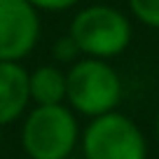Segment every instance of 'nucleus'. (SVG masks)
<instances>
[{
  "mask_svg": "<svg viewBox=\"0 0 159 159\" xmlns=\"http://www.w3.org/2000/svg\"><path fill=\"white\" fill-rule=\"evenodd\" d=\"M68 35L87 59L108 61L131 45V21L112 5H91L75 14Z\"/></svg>",
  "mask_w": 159,
  "mask_h": 159,
  "instance_id": "1",
  "label": "nucleus"
},
{
  "mask_svg": "<svg viewBox=\"0 0 159 159\" xmlns=\"http://www.w3.org/2000/svg\"><path fill=\"white\" fill-rule=\"evenodd\" d=\"M80 140V124L66 105H35L24 119L21 148L30 159H68Z\"/></svg>",
  "mask_w": 159,
  "mask_h": 159,
  "instance_id": "2",
  "label": "nucleus"
},
{
  "mask_svg": "<svg viewBox=\"0 0 159 159\" xmlns=\"http://www.w3.org/2000/svg\"><path fill=\"white\" fill-rule=\"evenodd\" d=\"M122 98V80L117 70L101 59H80L68 70V103L84 117L115 112Z\"/></svg>",
  "mask_w": 159,
  "mask_h": 159,
  "instance_id": "3",
  "label": "nucleus"
},
{
  "mask_svg": "<svg viewBox=\"0 0 159 159\" xmlns=\"http://www.w3.org/2000/svg\"><path fill=\"white\" fill-rule=\"evenodd\" d=\"M84 159H148V143L131 117L110 112L96 117L82 134Z\"/></svg>",
  "mask_w": 159,
  "mask_h": 159,
  "instance_id": "4",
  "label": "nucleus"
},
{
  "mask_svg": "<svg viewBox=\"0 0 159 159\" xmlns=\"http://www.w3.org/2000/svg\"><path fill=\"white\" fill-rule=\"evenodd\" d=\"M40 40V12L28 0H0V61L19 63Z\"/></svg>",
  "mask_w": 159,
  "mask_h": 159,
  "instance_id": "5",
  "label": "nucleus"
},
{
  "mask_svg": "<svg viewBox=\"0 0 159 159\" xmlns=\"http://www.w3.org/2000/svg\"><path fill=\"white\" fill-rule=\"evenodd\" d=\"M30 73L21 63L0 61V129L21 117L30 103Z\"/></svg>",
  "mask_w": 159,
  "mask_h": 159,
  "instance_id": "6",
  "label": "nucleus"
},
{
  "mask_svg": "<svg viewBox=\"0 0 159 159\" xmlns=\"http://www.w3.org/2000/svg\"><path fill=\"white\" fill-rule=\"evenodd\" d=\"M30 103L35 105H63L68 98V73L59 66H40L30 73Z\"/></svg>",
  "mask_w": 159,
  "mask_h": 159,
  "instance_id": "7",
  "label": "nucleus"
},
{
  "mask_svg": "<svg viewBox=\"0 0 159 159\" xmlns=\"http://www.w3.org/2000/svg\"><path fill=\"white\" fill-rule=\"evenodd\" d=\"M129 10L140 24L159 28V0H126Z\"/></svg>",
  "mask_w": 159,
  "mask_h": 159,
  "instance_id": "8",
  "label": "nucleus"
},
{
  "mask_svg": "<svg viewBox=\"0 0 159 159\" xmlns=\"http://www.w3.org/2000/svg\"><path fill=\"white\" fill-rule=\"evenodd\" d=\"M77 56H80V49H77V45L73 42L70 35L61 38L54 45V59L59 63H77Z\"/></svg>",
  "mask_w": 159,
  "mask_h": 159,
  "instance_id": "9",
  "label": "nucleus"
},
{
  "mask_svg": "<svg viewBox=\"0 0 159 159\" xmlns=\"http://www.w3.org/2000/svg\"><path fill=\"white\" fill-rule=\"evenodd\" d=\"M28 2L38 12H63V10L75 7L80 0H28Z\"/></svg>",
  "mask_w": 159,
  "mask_h": 159,
  "instance_id": "10",
  "label": "nucleus"
},
{
  "mask_svg": "<svg viewBox=\"0 0 159 159\" xmlns=\"http://www.w3.org/2000/svg\"><path fill=\"white\" fill-rule=\"evenodd\" d=\"M157 138H159V117H157Z\"/></svg>",
  "mask_w": 159,
  "mask_h": 159,
  "instance_id": "11",
  "label": "nucleus"
},
{
  "mask_svg": "<svg viewBox=\"0 0 159 159\" xmlns=\"http://www.w3.org/2000/svg\"><path fill=\"white\" fill-rule=\"evenodd\" d=\"M68 159H84V157H68Z\"/></svg>",
  "mask_w": 159,
  "mask_h": 159,
  "instance_id": "12",
  "label": "nucleus"
}]
</instances>
